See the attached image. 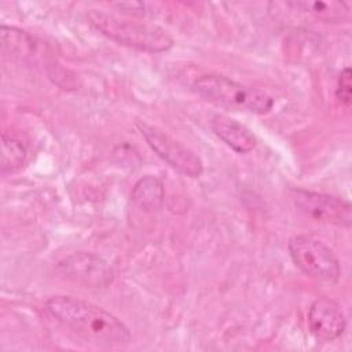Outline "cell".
Listing matches in <instances>:
<instances>
[{
	"label": "cell",
	"mask_w": 352,
	"mask_h": 352,
	"mask_svg": "<svg viewBox=\"0 0 352 352\" xmlns=\"http://www.w3.org/2000/svg\"><path fill=\"white\" fill-rule=\"evenodd\" d=\"M45 311L59 323L94 344L125 345L131 341L129 329L117 316L81 298L54 296L45 301Z\"/></svg>",
	"instance_id": "1"
},
{
	"label": "cell",
	"mask_w": 352,
	"mask_h": 352,
	"mask_svg": "<svg viewBox=\"0 0 352 352\" xmlns=\"http://www.w3.org/2000/svg\"><path fill=\"white\" fill-rule=\"evenodd\" d=\"M87 18L95 30L121 45L148 54L165 52L173 47L172 36L157 25L120 19L102 10H89Z\"/></svg>",
	"instance_id": "2"
},
{
	"label": "cell",
	"mask_w": 352,
	"mask_h": 352,
	"mask_svg": "<svg viewBox=\"0 0 352 352\" xmlns=\"http://www.w3.org/2000/svg\"><path fill=\"white\" fill-rule=\"evenodd\" d=\"M192 88L205 100L234 111L264 114L274 106L267 92L220 74H204L194 81Z\"/></svg>",
	"instance_id": "3"
},
{
	"label": "cell",
	"mask_w": 352,
	"mask_h": 352,
	"mask_svg": "<svg viewBox=\"0 0 352 352\" xmlns=\"http://www.w3.org/2000/svg\"><path fill=\"white\" fill-rule=\"evenodd\" d=\"M287 249L296 267L307 276L326 283H336L340 279V261L320 239L308 234L294 235L289 239Z\"/></svg>",
	"instance_id": "4"
},
{
	"label": "cell",
	"mask_w": 352,
	"mask_h": 352,
	"mask_svg": "<svg viewBox=\"0 0 352 352\" xmlns=\"http://www.w3.org/2000/svg\"><path fill=\"white\" fill-rule=\"evenodd\" d=\"M136 125L148 147L169 166L188 177H199L202 175L204 162L194 150L147 122L138 121Z\"/></svg>",
	"instance_id": "5"
},
{
	"label": "cell",
	"mask_w": 352,
	"mask_h": 352,
	"mask_svg": "<svg viewBox=\"0 0 352 352\" xmlns=\"http://www.w3.org/2000/svg\"><path fill=\"white\" fill-rule=\"evenodd\" d=\"M292 198L294 205L307 216L316 221L336 224L341 227H349L352 221L351 204L340 197L307 191L293 190Z\"/></svg>",
	"instance_id": "6"
},
{
	"label": "cell",
	"mask_w": 352,
	"mask_h": 352,
	"mask_svg": "<svg viewBox=\"0 0 352 352\" xmlns=\"http://www.w3.org/2000/svg\"><path fill=\"white\" fill-rule=\"evenodd\" d=\"M58 270L67 279L85 287H107L113 282V270L110 264L95 253L78 252L63 258Z\"/></svg>",
	"instance_id": "7"
},
{
	"label": "cell",
	"mask_w": 352,
	"mask_h": 352,
	"mask_svg": "<svg viewBox=\"0 0 352 352\" xmlns=\"http://www.w3.org/2000/svg\"><path fill=\"white\" fill-rule=\"evenodd\" d=\"M0 45L1 54L10 59L28 63L44 62L48 74H51V69L55 72V62L50 58L48 47L25 30L1 25Z\"/></svg>",
	"instance_id": "8"
},
{
	"label": "cell",
	"mask_w": 352,
	"mask_h": 352,
	"mask_svg": "<svg viewBox=\"0 0 352 352\" xmlns=\"http://www.w3.org/2000/svg\"><path fill=\"white\" fill-rule=\"evenodd\" d=\"M308 327L318 340L334 341L344 334L346 319L337 301L322 296L309 307Z\"/></svg>",
	"instance_id": "9"
},
{
	"label": "cell",
	"mask_w": 352,
	"mask_h": 352,
	"mask_svg": "<svg viewBox=\"0 0 352 352\" xmlns=\"http://www.w3.org/2000/svg\"><path fill=\"white\" fill-rule=\"evenodd\" d=\"M210 128L228 147L239 154H246L256 147V138L252 131L228 116H213Z\"/></svg>",
	"instance_id": "10"
},
{
	"label": "cell",
	"mask_w": 352,
	"mask_h": 352,
	"mask_svg": "<svg viewBox=\"0 0 352 352\" xmlns=\"http://www.w3.org/2000/svg\"><path fill=\"white\" fill-rule=\"evenodd\" d=\"M164 184L155 176H144L139 179L131 192V199L140 210L153 213L161 209L164 204Z\"/></svg>",
	"instance_id": "11"
},
{
	"label": "cell",
	"mask_w": 352,
	"mask_h": 352,
	"mask_svg": "<svg viewBox=\"0 0 352 352\" xmlns=\"http://www.w3.org/2000/svg\"><path fill=\"white\" fill-rule=\"evenodd\" d=\"M289 6L324 22H344V21H348L351 16L349 6L345 1H338V0H330V1L302 0V1H290Z\"/></svg>",
	"instance_id": "12"
},
{
	"label": "cell",
	"mask_w": 352,
	"mask_h": 352,
	"mask_svg": "<svg viewBox=\"0 0 352 352\" xmlns=\"http://www.w3.org/2000/svg\"><path fill=\"white\" fill-rule=\"evenodd\" d=\"M28 157L26 144L7 133L1 136V172H15L19 169Z\"/></svg>",
	"instance_id": "13"
},
{
	"label": "cell",
	"mask_w": 352,
	"mask_h": 352,
	"mask_svg": "<svg viewBox=\"0 0 352 352\" xmlns=\"http://www.w3.org/2000/svg\"><path fill=\"white\" fill-rule=\"evenodd\" d=\"M352 73L349 67H344L338 76L337 80V88H336V96L344 104L345 107L351 106L352 100V84H351Z\"/></svg>",
	"instance_id": "14"
}]
</instances>
